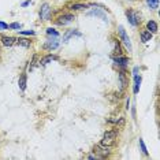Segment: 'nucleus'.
<instances>
[{"mask_svg":"<svg viewBox=\"0 0 160 160\" xmlns=\"http://www.w3.org/2000/svg\"><path fill=\"white\" fill-rule=\"evenodd\" d=\"M116 134H118V130H108V132H105L104 137H103V141H101V145L111 146L116 138Z\"/></svg>","mask_w":160,"mask_h":160,"instance_id":"nucleus-1","label":"nucleus"},{"mask_svg":"<svg viewBox=\"0 0 160 160\" xmlns=\"http://www.w3.org/2000/svg\"><path fill=\"white\" fill-rule=\"evenodd\" d=\"M118 33H119V37L120 40L123 41V44L126 45L129 48V51L132 52V41H130V38H129V36L126 34V30H124L123 26H119V29H118Z\"/></svg>","mask_w":160,"mask_h":160,"instance_id":"nucleus-2","label":"nucleus"},{"mask_svg":"<svg viewBox=\"0 0 160 160\" xmlns=\"http://www.w3.org/2000/svg\"><path fill=\"white\" fill-rule=\"evenodd\" d=\"M74 19H75V18H74V15H71V14H63V15H60L59 18L56 19V23L60 25V26H64V25L71 23Z\"/></svg>","mask_w":160,"mask_h":160,"instance_id":"nucleus-3","label":"nucleus"},{"mask_svg":"<svg viewBox=\"0 0 160 160\" xmlns=\"http://www.w3.org/2000/svg\"><path fill=\"white\" fill-rule=\"evenodd\" d=\"M126 16H127L129 22L133 25V26H137V25L140 23V16H138V14H136L134 11H132V10H127L126 11Z\"/></svg>","mask_w":160,"mask_h":160,"instance_id":"nucleus-4","label":"nucleus"},{"mask_svg":"<svg viewBox=\"0 0 160 160\" xmlns=\"http://www.w3.org/2000/svg\"><path fill=\"white\" fill-rule=\"evenodd\" d=\"M40 16L44 21H49V19H51V8H49V4L48 3H44L43 6H41Z\"/></svg>","mask_w":160,"mask_h":160,"instance_id":"nucleus-5","label":"nucleus"},{"mask_svg":"<svg viewBox=\"0 0 160 160\" xmlns=\"http://www.w3.org/2000/svg\"><path fill=\"white\" fill-rule=\"evenodd\" d=\"M15 41H16V38H14V37H11V36L1 37V44H3L4 47H12V45L15 44Z\"/></svg>","mask_w":160,"mask_h":160,"instance_id":"nucleus-6","label":"nucleus"},{"mask_svg":"<svg viewBox=\"0 0 160 160\" xmlns=\"http://www.w3.org/2000/svg\"><path fill=\"white\" fill-rule=\"evenodd\" d=\"M151 38H152V33L149 30H142L141 32V41L142 43H148V41H151Z\"/></svg>","mask_w":160,"mask_h":160,"instance_id":"nucleus-7","label":"nucleus"},{"mask_svg":"<svg viewBox=\"0 0 160 160\" xmlns=\"http://www.w3.org/2000/svg\"><path fill=\"white\" fill-rule=\"evenodd\" d=\"M114 62L116 64H119V66H126L129 63V59L127 58H122V56H114Z\"/></svg>","mask_w":160,"mask_h":160,"instance_id":"nucleus-8","label":"nucleus"},{"mask_svg":"<svg viewBox=\"0 0 160 160\" xmlns=\"http://www.w3.org/2000/svg\"><path fill=\"white\" fill-rule=\"evenodd\" d=\"M146 30H149V32L152 33H156L157 32V23L155 22V21H149L148 23H146Z\"/></svg>","mask_w":160,"mask_h":160,"instance_id":"nucleus-9","label":"nucleus"},{"mask_svg":"<svg viewBox=\"0 0 160 160\" xmlns=\"http://www.w3.org/2000/svg\"><path fill=\"white\" fill-rule=\"evenodd\" d=\"M15 44L21 45V47H25V48H29V47H30V41H29L28 38H16Z\"/></svg>","mask_w":160,"mask_h":160,"instance_id":"nucleus-10","label":"nucleus"},{"mask_svg":"<svg viewBox=\"0 0 160 160\" xmlns=\"http://www.w3.org/2000/svg\"><path fill=\"white\" fill-rule=\"evenodd\" d=\"M88 15H96V16H99V18H101V19L104 21V22H107V16L103 14L101 11H97V10H93V11H90V12H88Z\"/></svg>","mask_w":160,"mask_h":160,"instance_id":"nucleus-11","label":"nucleus"},{"mask_svg":"<svg viewBox=\"0 0 160 160\" xmlns=\"http://www.w3.org/2000/svg\"><path fill=\"white\" fill-rule=\"evenodd\" d=\"M18 85H19V89H21V90H25V88H26V75H25V74H22V75L19 77Z\"/></svg>","mask_w":160,"mask_h":160,"instance_id":"nucleus-12","label":"nucleus"},{"mask_svg":"<svg viewBox=\"0 0 160 160\" xmlns=\"http://www.w3.org/2000/svg\"><path fill=\"white\" fill-rule=\"evenodd\" d=\"M134 81H136L134 93H138V90H140V85H141V77H138V74H136V75H134Z\"/></svg>","mask_w":160,"mask_h":160,"instance_id":"nucleus-13","label":"nucleus"},{"mask_svg":"<svg viewBox=\"0 0 160 160\" xmlns=\"http://www.w3.org/2000/svg\"><path fill=\"white\" fill-rule=\"evenodd\" d=\"M58 41L56 40H52V41H48L47 44L44 45V48H47V49H55V48H58Z\"/></svg>","mask_w":160,"mask_h":160,"instance_id":"nucleus-14","label":"nucleus"},{"mask_svg":"<svg viewBox=\"0 0 160 160\" xmlns=\"http://www.w3.org/2000/svg\"><path fill=\"white\" fill-rule=\"evenodd\" d=\"M55 59L52 55H48V56H45V58H43V59L40 60V64L41 66H45V64H48L49 62H52V60Z\"/></svg>","mask_w":160,"mask_h":160,"instance_id":"nucleus-15","label":"nucleus"},{"mask_svg":"<svg viewBox=\"0 0 160 160\" xmlns=\"http://www.w3.org/2000/svg\"><path fill=\"white\" fill-rule=\"evenodd\" d=\"M146 4L152 10H157V7H159V0H146Z\"/></svg>","mask_w":160,"mask_h":160,"instance_id":"nucleus-16","label":"nucleus"},{"mask_svg":"<svg viewBox=\"0 0 160 160\" xmlns=\"http://www.w3.org/2000/svg\"><path fill=\"white\" fill-rule=\"evenodd\" d=\"M84 8H88L86 4H73L71 10L73 11H80V10H84Z\"/></svg>","mask_w":160,"mask_h":160,"instance_id":"nucleus-17","label":"nucleus"},{"mask_svg":"<svg viewBox=\"0 0 160 160\" xmlns=\"http://www.w3.org/2000/svg\"><path fill=\"white\" fill-rule=\"evenodd\" d=\"M114 55H122V49H120L119 41H115V47H114Z\"/></svg>","mask_w":160,"mask_h":160,"instance_id":"nucleus-18","label":"nucleus"},{"mask_svg":"<svg viewBox=\"0 0 160 160\" xmlns=\"http://www.w3.org/2000/svg\"><path fill=\"white\" fill-rule=\"evenodd\" d=\"M47 33H48L49 36H55V37H58V36H59V33L56 32L55 29H52V28H49V29H47Z\"/></svg>","mask_w":160,"mask_h":160,"instance_id":"nucleus-19","label":"nucleus"},{"mask_svg":"<svg viewBox=\"0 0 160 160\" xmlns=\"http://www.w3.org/2000/svg\"><path fill=\"white\" fill-rule=\"evenodd\" d=\"M140 146H141V151H142V153L144 155H148V151H146V146H145V144H144V141L140 138Z\"/></svg>","mask_w":160,"mask_h":160,"instance_id":"nucleus-20","label":"nucleus"},{"mask_svg":"<svg viewBox=\"0 0 160 160\" xmlns=\"http://www.w3.org/2000/svg\"><path fill=\"white\" fill-rule=\"evenodd\" d=\"M119 78H120V88L123 89L124 86H126V80H124V75H123V73H120Z\"/></svg>","mask_w":160,"mask_h":160,"instance_id":"nucleus-21","label":"nucleus"},{"mask_svg":"<svg viewBox=\"0 0 160 160\" xmlns=\"http://www.w3.org/2000/svg\"><path fill=\"white\" fill-rule=\"evenodd\" d=\"M74 34H77V36H80V33H78V32H75V30H71V32H68L67 34L64 36V40H68V37L74 36Z\"/></svg>","mask_w":160,"mask_h":160,"instance_id":"nucleus-22","label":"nucleus"},{"mask_svg":"<svg viewBox=\"0 0 160 160\" xmlns=\"http://www.w3.org/2000/svg\"><path fill=\"white\" fill-rule=\"evenodd\" d=\"M18 32L21 33V34H25V36H32V34H34V32L33 30H18Z\"/></svg>","mask_w":160,"mask_h":160,"instance_id":"nucleus-23","label":"nucleus"},{"mask_svg":"<svg viewBox=\"0 0 160 160\" xmlns=\"http://www.w3.org/2000/svg\"><path fill=\"white\" fill-rule=\"evenodd\" d=\"M19 28H21L19 23H11V25H8V29H19Z\"/></svg>","mask_w":160,"mask_h":160,"instance_id":"nucleus-24","label":"nucleus"},{"mask_svg":"<svg viewBox=\"0 0 160 160\" xmlns=\"http://www.w3.org/2000/svg\"><path fill=\"white\" fill-rule=\"evenodd\" d=\"M0 29H1V30H4V29H8V25L4 23V22H0Z\"/></svg>","mask_w":160,"mask_h":160,"instance_id":"nucleus-25","label":"nucleus"},{"mask_svg":"<svg viewBox=\"0 0 160 160\" xmlns=\"http://www.w3.org/2000/svg\"><path fill=\"white\" fill-rule=\"evenodd\" d=\"M118 126H123L124 124V118H119V122H116Z\"/></svg>","mask_w":160,"mask_h":160,"instance_id":"nucleus-26","label":"nucleus"},{"mask_svg":"<svg viewBox=\"0 0 160 160\" xmlns=\"http://www.w3.org/2000/svg\"><path fill=\"white\" fill-rule=\"evenodd\" d=\"M29 4H30V0H28V1H23V3H22V7H26V6H29Z\"/></svg>","mask_w":160,"mask_h":160,"instance_id":"nucleus-27","label":"nucleus"},{"mask_svg":"<svg viewBox=\"0 0 160 160\" xmlns=\"http://www.w3.org/2000/svg\"><path fill=\"white\" fill-rule=\"evenodd\" d=\"M129 105H130V100H127V103H126V108L129 110Z\"/></svg>","mask_w":160,"mask_h":160,"instance_id":"nucleus-28","label":"nucleus"}]
</instances>
